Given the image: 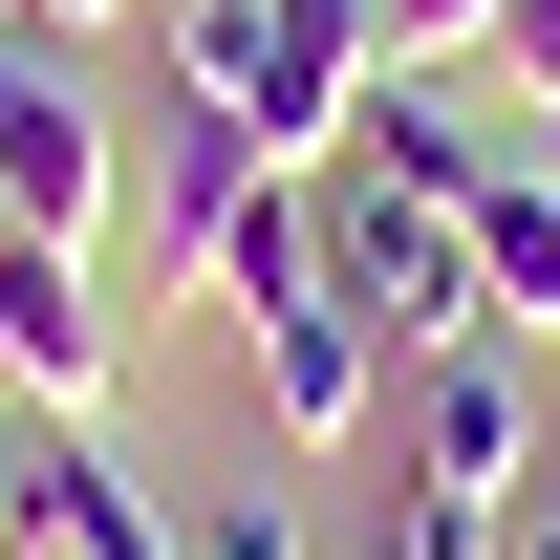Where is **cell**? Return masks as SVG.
Segmentation results:
<instances>
[{"label":"cell","instance_id":"12","mask_svg":"<svg viewBox=\"0 0 560 560\" xmlns=\"http://www.w3.org/2000/svg\"><path fill=\"white\" fill-rule=\"evenodd\" d=\"M495 22H517V0H388V66L431 86V66H453V44H495Z\"/></svg>","mask_w":560,"mask_h":560},{"label":"cell","instance_id":"3","mask_svg":"<svg viewBox=\"0 0 560 560\" xmlns=\"http://www.w3.org/2000/svg\"><path fill=\"white\" fill-rule=\"evenodd\" d=\"M324 302H366L388 346H475V237H453V195L431 173H324Z\"/></svg>","mask_w":560,"mask_h":560},{"label":"cell","instance_id":"6","mask_svg":"<svg viewBox=\"0 0 560 560\" xmlns=\"http://www.w3.org/2000/svg\"><path fill=\"white\" fill-rule=\"evenodd\" d=\"M22 560H195V539L108 453V410H22Z\"/></svg>","mask_w":560,"mask_h":560},{"label":"cell","instance_id":"2","mask_svg":"<svg viewBox=\"0 0 560 560\" xmlns=\"http://www.w3.org/2000/svg\"><path fill=\"white\" fill-rule=\"evenodd\" d=\"M151 195H173V280L195 302H324V173H280L259 130H215V108H173L151 130Z\"/></svg>","mask_w":560,"mask_h":560},{"label":"cell","instance_id":"15","mask_svg":"<svg viewBox=\"0 0 560 560\" xmlns=\"http://www.w3.org/2000/svg\"><path fill=\"white\" fill-rule=\"evenodd\" d=\"M0 560H22V410H0Z\"/></svg>","mask_w":560,"mask_h":560},{"label":"cell","instance_id":"1","mask_svg":"<svg viewBox=\"0 0 560 560\" xmlns=\"http://www.w3.org/2000/svg\"><path fill=\"white\" fill-rule=\"evenodd\" d=\"M173 108L259 130L280 173H346L388 108V0H173Z\"/></svg>","mask_w":560,"mask_h":560},{"label":"cell","instance_id":"7","mask_svg":"<svg viewBox=\"0 0 560 560\" xmlns=\"http://www.w3.org/2000/svg\"><path fill=\"white\" fill-rule=\"evenodd\" d=\"M0 410H108V280L66 237H0Z\"/></svg>","mask_w":560,"mask_h":560},{"label":"cell","instance_id":"11","mask_svg":"<svg viewBox=\"0 0 560 560\" xmlns=\"http://www.w3.org/2000/svg\"><path fill=\"white\" fill-rule=\"evenodd\" d=\"M388 560H517L495 495H388Z\"/></svg>","mask_w":560,"mask_h":560},{"label":"cell","instance_id":"9","mask_svg":"<svg viewBox=\"0 0 560 560\" xmlns=\"http://www.w3.org/2000/svg\"><path fill=\"white\" fill-rule=\"evenodd\" d=\"M453 237H475V346H560V173L539 151H475Z\"/></svg>","mask_w":560,"mask_h":560},{"label":"cell","instance_id":"13","mask_svg":"<svg viewBox=\"0 0 560 560\" xmlns=\"http://www.w3.org/2000/svg\"><path fill=\"white\" fill-rule=\"evenodd\" d=\"M108 22H130V0H0V44H66V66L108 44Z\"/></svg>","mask_w":560,"mask_h":560},{"label":"cell","instance_id":"16","mask_svg":"<svg viewBox=\"0 0 560 560\" xmlns=\"http://www.w3.org/2000/svg\"><path fill=\"white\" fill-rule=\"evenodd\" d=\"M517 560H560V495H517Z\"/></svg>","mask_w":560,"mask_h":560},{"label":"cell","instance_id":"14","mask_svg":"<svg viewBox=\"0 0 560 560\" xmlns=\"http://www.w3.org/2000/svg\"><path fill=\"white\" fill-rule=\"evenodd\" d=\"M495 66H517V86L560 108V0H517V22H495Z\"/></svg>","mask_w":560,"mask_h":560},{"label":"cell","instance_id":"8","mask_svg":"<svg viewBox=\"0 0 560 560\" xmlns=\"http://www.w3.org/2000/svg\"><path fill=\"white\" fill-rule=\"evenodd\" d=\"M388 388H410V346H388L366 302H280V324H259V431H280V453H324V431H366Z\"/></svg>","mask_w":560,"mask_h":560},{"label":"cell","instance_id":"4","mask_svg":"<svg viewBox=\"0 0 560 560\" xmlns=\"http://www.w3.org/2000/svg\"><path fill=\"white\" fill-rule=\"evenodd\" d=\"M108 195H130V151H108V86L66 66V44H0V237H108Z\"/></svg>","mask_w":560,"mask_h":560},{"label":"cell","instance_id":"10","mask_svg":"<svg viewBox=\"0 0 560 560\" xmlns=\"http://www.w3.org/2000/svg\"><path fill=\"white\" fill-rule=\"evenodd\" d=\"M173 539H195V560H302V495H259V475H237V495H173Z\"/></svg>","mask_w":560,"mask_h":560},{"label":"cell","instance_id":"5","mask_svg":"<svg viewBox=\"0 0 560 560\" xmlns=\"http://www.w3.org/2000/svg\"><path fill=\"white\" fill-rule=\"evenodd\" d=\"M410 495H539V388H517V346H410Z\"/></svg>","mask_w":560,"mask_h":560}]
</instances>
